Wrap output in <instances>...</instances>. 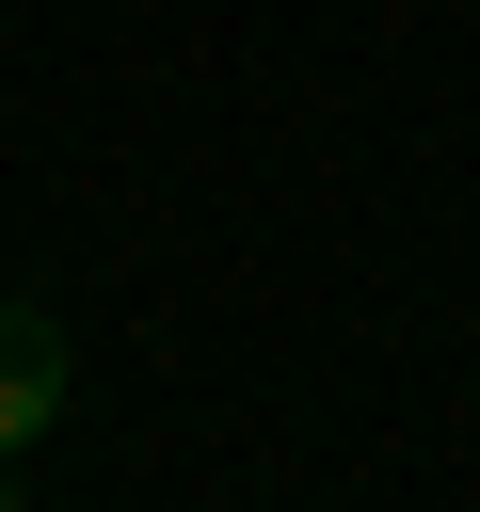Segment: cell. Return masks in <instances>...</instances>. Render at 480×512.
Wrapping results in <instances>:
<instances>
[{"label":"cell","mask_w":480,"mask_h":512,"mask_svg":"<svg viewBox=\"0 0 480 512\" xmlns=\"http://www.w3.org/2000/svg\"><path fill=\"white\" fill-rule=\"evenodd\" d=\"M64 416V320L48 304H0V448H32Z\"/></svg>","instance_id":"cell-1"},{"label":"cell","mask_w":480,"mask_h":512,"mask_svg":"<svg viewBox=\"0 0 480 512\" xmlns=\"http://www.w3.org/2000/svg\"><path fill=\"white\" fill-rule=\"evenodd\" d=\"M0 496H16V448H0Z\"/></svg>","instance_id":"cell-2"}]
</instances>
